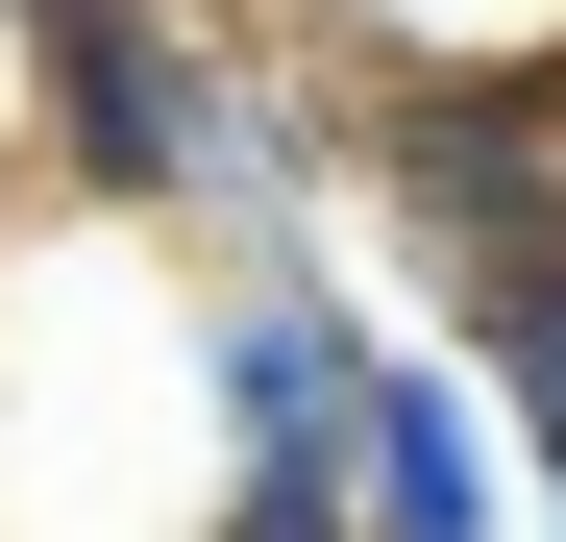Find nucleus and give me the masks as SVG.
<instances>
[{"instance_id": "nucleus-1", "label": "nucleus", "mask_w": 566, "mask_h": 542, "mask_svg": "<svg viewBox=\"0 0 566 542\" xmlns=\"http://www.w3.org/2000/svg\"><path fill=\"white\" fill-rule=\"evenodd\" d=\"M369 198L443 271V321L566 296V50L542 74H369Z\"/></svg>"}, {"instance_id": "nucleus-2", "label": "nucleus", "mask_w": 566, "mask_h": 542, "mask_svg": "<svg viewBox=\"0 0 566 542\" xmlns=\"http://www.w3.org/2000/svg\"><path fill=\"white\" fill-rule=\"evenodd\" d=\"M345 542H517V444L443 345H369V419H345Z\"/></svg>"}]
</instances>
